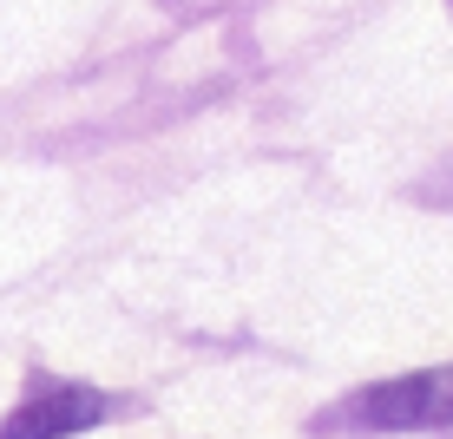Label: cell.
<instances>
[{"label": "cell", "instance_id": "obj_1", "mask_svg": "<svg viewBox=\"0 0 453 439\" xmlns=\"http://www.w3.org/2000/svg\"><path fill=\"white\" fill-rule=\"evenodd\" d=\"M316 427H368V433H414V427H453V367L401 374V381H374L349 406L322 413Z\"/></svg>", "mask_w": 453, "mask_h": 439}, {"label": "cell", "instance_id": "obj_2", "mask_svg": "<svg viewBox=\"0 0 453 439\" xmlns=\"http://www.w3.org/2000/svg\"><path fill=\"white\" fill-rule=\"evenodd\" d=\"M99 413H105V400L92 387H46L0 427V439H66V433L99 427Z\"/></svg>", "mask_w": 453, "mask_h": 439}]
</instances>
